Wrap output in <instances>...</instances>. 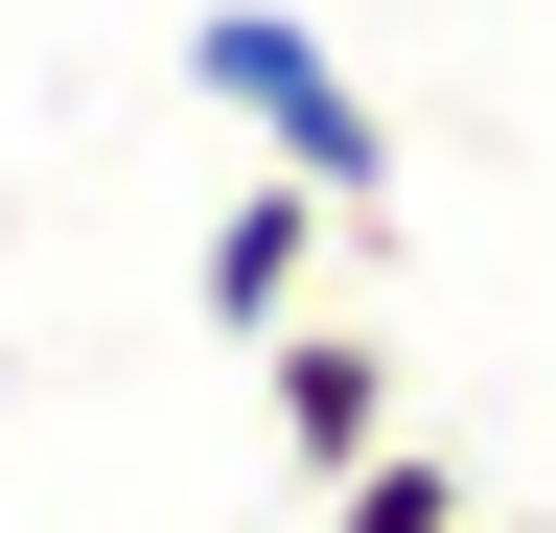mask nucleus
Listing matches in <instances>:
<instances>
[{
    "label": "nucleus",
    "instance_id": "f257e3e1",
    "mask_svg": "<svg viewBox=\"0 0 556 533\" xmlns=\"http://www.w3.org/2000/svg\"><path fill=\"white\" fill-rule=\"evenodd\" d=\"M186 93L232 116V140H255L278 186H325L348 232H394V93L348 71L302 0H208V24H186Z\"/></svg>",
    "mask_w": 556,
    "mask_h": 533
},
{
    "label": "nucleus",
    "instance_id": "f03ea898",
    "mask_svg": "<svg viewBox=\"0 0 556 533\" xmlns=\"http://www.w3.org/2000/svg\"><path fill=\"white\" fill-rule=\"evenodd\" d=\"M255 441L302 464V487H348L371 441H417V348L371 302H302V325H255Z\"/></svg>",
    "mask_w": 556,
    "mask_h": 533
},
{
    "label": "nucleus",
    "instance_id": "7ed1b4c3",
    "mask_svg": "<svg viewBox=\"0 0 556 533\" xmlns=\"http://www.w3.org/2000/svg\"><path fill=\"white\" fill-rule=\"evenodd\" d=\"M325 255H371V232H348L325 186H278V163H255L232 210H208V255H186V302H208V325L255 348V325H302V302H325Z\"/></svg>",
    "mask_w": 556,
    "mask_h": 533
},
{
    "label": "nucleus",
    "instance_id": "20e7f679",
    "mask_svg": "<svg viewBox=\"0 0 556 533\" xmlns=\"http://www.w3.org/2000/svg\"><path fill=\"white\" fill-rule=\"evenodd\" d=\"M464 510H486V487H464L441 441H371L348 487H302V533H464Z\"/></svg>",
    "mask_w": 556,
    "mask_h": 533
},
{
    "label": "nucleus",
    "instance_id": "39448f33",
    "mask_svg": "<svg viewBox=\"0 0 556 533\" xmlns=\"http://www.w3.org/2000/svg\"><path fill=\"white\" fill-rule=\"evenodd\" d=\"M486 533H556V510H486Z\"/></svg>",
    "mask_w": 556,
    "mask_h": 533
},
{
    "label": "nucleus",
    "instance_id": "423d86ee",
    "mask_svg": "<svg viewBox=\"0 0 556 533\" xmlns=\"http://www.w3.org/2000/svg\"><path fill=\"white\" fill-rule=\"evenodd\" d=\"M464 533H486V510H464Z\"/></svg>",
    "mask_w": 556,
    "mask_h": 533
}]
</instances>
